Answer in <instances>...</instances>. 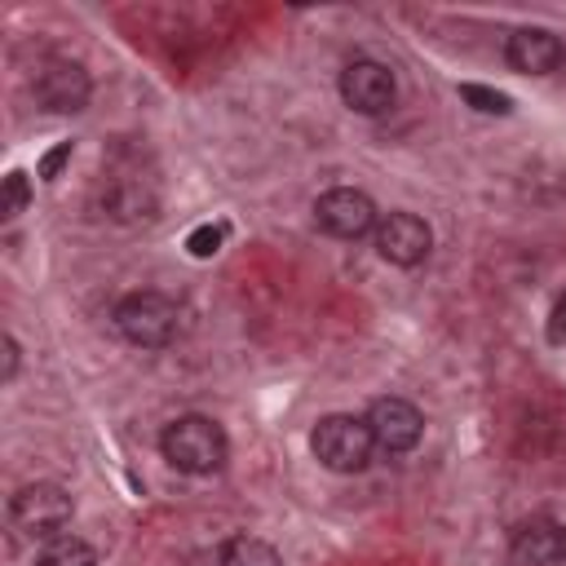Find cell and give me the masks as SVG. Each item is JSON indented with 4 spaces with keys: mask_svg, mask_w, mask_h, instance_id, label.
Returning <instances> with one entry per match:
<instances>
[{
    "mask_svg": "<svg viewBox=\"0 0 566 566\" xmlns=\"http://www.w3.org/2000/svg\"><path fill=\"white\" fill-rule=\"evenodd\" d=\"M504 62L522 75H553L566 62V44H562V35H553L544 27H522V31L509 35Z\"/></svg>",
    "mask_w": 566,
    "mask_h": 566,
    "instance_id": "obj_11",
    "label": "cell"
},
{
    "mask_svg": "<svg viewBox=\"0 0 566 566\" xmlns=\"http://www.w3.org/2000/svg\"><path fill=\"white\" fill-rule=\"evenodd\" d=\"M371 243H376L380 261L411 270V265H420V261L429 256L433 230H429V221L416 217V212H385V217L376 221V230H371Z\"/></svg>",
    "mask_w": 566,
    "mask_h": 566,
    "instance_id": "obj_6",
    "label": "cell"
},
{
    "mask_svg": "<svg viewBox=\"0 0 566 566\" xmlns=\"http://www.w3.org/2000/svg\"><path fill=\"white\" fill-rule=\"evenodd\" d=\"M111 318H115L119 336H124L128 345H137V349H164V345H172L177 332H181V310H177V301H168V296L155 292V287H142V292L119 296V305H115Z\"/></svg>",
    "mask_w": 566,
    "mask_h": 566,
    "instance_id": "obj_2",
    "label": "cell"
},
{
    "mask_svg": "<svg viewBox=\"0 0 566 566\" xmlns=\"http://www.w3.org/2000/svg\"><path fill=\"white\" fill-rule=\"evenodd\" d=\"M31 93H35V102H40L44 111L66 115V111H84V102H88V93H93V80H88V71H84L80 62H71V57H44V62L35 66Z\"/></svg>",
    "mask_w": 566,
    "mask_h": 566,
    "instance_id": "obj_7",
    "label": "cell"
},
{
    "mask_svg": "<svg viewBox=\"0 0 566 566\" xmlns=\"http://www.w3.org/2000/svg\"><path fill=\"white\" fill-rule=\"evenodd\" d=\"M155 203H159L155 190L137 177H111V186H106V212L115 221H150Z\"/></svg>",
    "mask_w": 566,
    "mask_h": 566,
    "instance_id": "obj_12",
    "label": "cell"
},
{
    "mask_svg": "<svg viewBox=\"0 0 566 566\" xmlns=\"http://www.w3.org/2000/svg\"><path fill=\"white\" fill-rule=\"evenodd\" d=\"M159 451H164V460H168L177 473L208 478V473H217V469L230 460V438H226V429H221L212 416L190 411V416H177V420L164 424Z\"/></svg>",
    "mask_w": 566,
    "mask_h": 566,
    "instance_id": "obj_1",
    "label": "cell"
},
{
    "mask_svg": "<svg viewBox=\"0 0 566 566\" xmlns=\"http://www.w3.org/2000/svg\"><path fill=\"white\" fill-rule=\"evenodd\" d=\"M367 429H371V438H376L380 451L407 455V451H416L420 438H424V416H420L416 402H407V398H376V402L367 407Z\"/></svg>",
    "mask_w": 566,
    "mask_h": 566,
    "instance_id": "obj_9",
    "label": "cell"
},
{
    "mask_svg": "<svg viewBox=\"0 0 566 566\" xmlns=\"http://www.w3.org/2000/svg\"><path fill=\"white\" fill-rule=\"evenodd\" d=\"M376 203L367 190H354V186H332L314 199V226L332 239H363L376 230Z\"/></svg>",
    "mask_w": 566,
    "mask_h": 566,
    "instance_id": "obj_5",
    "label": "cell"
},
{
    "mask_svg": "<svg viewBox=\"0 0 566 566\" xmlns=\"http://www.w3.org/2000/svg\"><path fill=\"white\" fill-rule=\"evenodd\" d=\"M460 97H464L473 111H486V115H509V111H513V102H509L504 93L482 88V84H460Z\"/></svg>",
    "mask_w": 566,
    "mask_h": 566,
    "instance_id": "obj_16",
    "label": "cell"
},
{
    "mask_svg": "<svg viewBox=\"0 0 566 566\" xmlns=\"http://www.w3.org/2000/svg\"><path fill=\"white\" fill-rule=\"evenodd\" d=\"M217 566H283V557L261 535H230L217 548Z\"/></svg>",
    "mask_w": 566,
    "mask_h": 566,
    "instance_id": "obj_13",
    "label": "cell"
},
{
    "mask_svg": "<svg viewBox=\"0 0 566 566\" xmlns=\"http://www.w3.org/2000/svg\"><path fill=\"white\" fill-rule=\"evenodd\" d=\"M548 340L553 345H562L566 340V296L557 301V310H553V323H548Z\"/></svg>",
    "mask_w": 566,
    "mask_h": 566,
    "instance_id": "obj_20",
    "label": "cell"
},
{
    "mask_svg": "<svg viewBox=\"0 0 566 566\" xmlns=\"http://www.w3.org/2000/svg\"><path fill=\"white\" fill-rule=\"evenodd\" d=\"M310 451L323 469L332 473H363L371 464V451H376V438L367 429V416H323L310 433Z\"/></svg>",
    "mask_w": 566,
    "mask_h": 566,
    "instance_id": "obj_3",
    "label": "cell"
},
{
    "mask_svg": "<svg viewBox=\"0 0 566 566\" xmlns=\"http://www.w3.org/2000/svg\"><path fill=\"white\" fill-rule=\"evenodd\" d=\"M509 553L517 566H562L566 562V526L548 513H535L513 531Z\"/></svg>",
    "mask_w": 566,
    "mask_h": 566,
    "instance_id": "obj_10",
    "label": "cell"
},
{
    "mask_svg": "<svg viewBox=\"0 0 566 566\" xmlns=\"http://www.w3.org/2000/svg\"><path fill=\"white\" fill-rule=\"evenodd\" d=\"M66 159H71V142H62L57 150H49V155L40 159V177H44V181H53V177H57V168H62Z\"/></svg>",
    "mask_w": 566,
    "mask_h": 566,
    "instance_id": "obj_18",
    "label": "cell"
},
{
    "mask_svg": "<svg viewBox=\"0 0 566 566\" xmlns=\"http://www.w3.org/2000/svg\"><path fill=\"white\" fill-rule=\"evenodd\" d=\"M0 354H4V363H0V380H13L18 376V340L4 332L0 336Z\"/></svg>",
    "mask_w": 566,
    "mask_h": 566,
    "instance_id": "obj_19",
    "label": "cell"
},
{
    "mask_svg": "<svg viewBox=\"0 0 566 566\" xmlns=\"http://www.w3.org/2000/svg\"><path fill=\"white\" fill-rule=\"evenodd\" d=\"M71 513H75V500L57 482H27L9 500L13 526L22 535H31V539H57L62 526H71Z\"/></svg>",
    "mask_w": 566,
    "mask_h": 566,
    "instance_id": "obj_4",
    "label": "cell"
},
{
    "mask_svg": "<svg viewBox=\"0 0 566 566\" xmlns=\"http://www.w3.org/2000/svg\"><path fill=\"white\" fill-rule=\"evenodd\" d=\"M398 97V80L385 62L376 57H354L345 71H340V102L358 115H385Z\"/></svg>",
    "mask_w": 566,
    "mask_h": 566,
    "instance_id": "obj_8",
    "label": "cell"
},
{
    "mask_svg": "<svg viewBox=\"0 0 566 566\" xmlns=\"http://www.w3.org/2000/svg\"><path fill=\"white\" fill-rule=\"evenodd\" d=\"M35 566H97V548L84 544L80 535H57V539L44 544Z\"/></svg>",
    "mask_w": 566,
    "mask_h": 566,
    "instance_id": "obj_14",
    "label": "cell"
},
{
    "mask_svg": "<svg viewBox=\"0 0 566 566\" xmlns=\"http://www.w3.org/2000/svg\"><path fill=\"white\" fill-rule=\"evenodd\" d=\"M221 239H226V230H221V226H199V230H190L186 248H190L195 256H212V252L221 248Z\"/></svg>",
    "mask_w": 566,
    "mask_h": 566,
    "instance_id": "obj_17",
    "label": "cell"
},
{
    "mask_svg": "<svg viewBox=\"0 0 566 566\" xmlns=\"http://www.w3.org/2000/svg\"><path fill=\"white\" fill-rule=\"evenodd\" d=\"M27 203H31V186H27V172H22V168H13V172L4 177V190H0V217L9 221V217H18Z\"/></svg>",
    "mask_w": 566,
    "mask_h": 566,
    "instance_id": "obj_15",
    "label": "cell"
}]
</instances>
